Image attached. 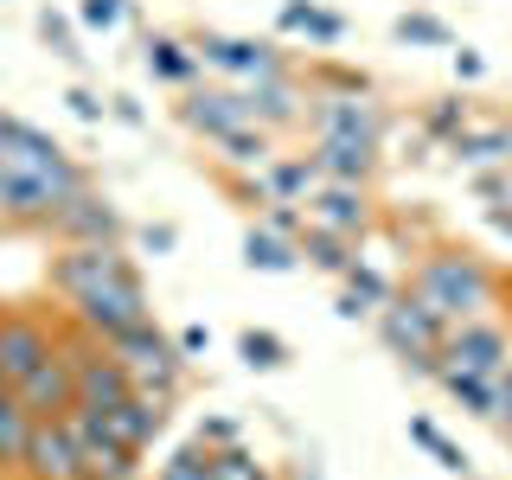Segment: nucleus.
I'll list each match as a JSON object with an SVG mask.
<instances>
[{"mask_svg":"<svg viewBox=\"0 0 512 480\" xmlns=\"http://www.w3.org/2000/svg\"><path fill=\"white\" fill-rule=\"evenodd\" d=\"M410 295L423 301L429 314L442 320V327H461V320H487L500 314L506 301V276L487 263V256L461 250V244H442L429 256H416L410 269Z\"/></svg>","mask_w":512,"mask_h":480,"instance_id":"nucleus-1","label":"nucleus"},{"mask_svg":"<svg viewBox=\"0 0 512 480\" xmlns=\"http://www.w3.org/2000/svg\"><path fill=\"white\" fill-rule=\"evenodd\" d=\"M64 308H71V320L84 333H96V340H116L122 327L154 320V301H148V288H141L135 263H122V269H109V276H96L90 288H77Z\"/></svg>","mask_w":512,"mask_h":480,"instance_id":"nucleus-2","label":"nucleus"},{"mask_svg":"<svg viewBox=\"0 0 512 480\" xmlns=\"http://www.w3.org/2000/svg\"><path fill=\"white\" fill-rule=\"evenodd\" d=\"M103 346L128 365L135 391H154V397H167V404H173V391H180V378H186V352H180V340H167L154 320H141V327H122L116 340H103Z\"/></svg>","mask_w":512,"mask_h":480,"instance_id":"nucleus-3","label":"nucleus"},{"mask_svg":"<svg viewBox=\"0 0 512 480\" xmlns=\"http://www.w3.org/2000/svg\"><path fill=\"white\" fill-rule=\"evenodd\" d=\"M90 180H58V173L45 167H26V160H13L0 148V218L13 224H52L64 199H77Z\"/></svg>","mask_w":512,"mask_h":480,"instance_id":"nucleus-4","label":"nucleus"},{"mask_svg":"<svg viewBox=\"0 0 512 480\" xmlns=\"http://www.w3.org/2000/svg\"><path fill=\"white\" fill-rule=\"evenodd\" d=\"M442 333H448V327L410 295V288H404V295H391V301L378 308V340L391 346L397 359H404V372H429V378H436V365H442Z\"/></svg>","mask_w":512,"mask_h":480,"instance_id":"nucleus-5","label":"nucleus"},{"mask_svg":"<svg viewBox=\"0 0 512 480\" xmlns=\"http://www.w3.org/2000/svg\"><path fill=\"white\" fill-rule=\"evenodd\" d=\"M442 365H461V372H480V378H500L506 365H512V327H506L500 314L448 327L442 333Z\"/></svg>","mask_w":512,"mask_h":480,"instance_id":"nucleus-6","label":"nucleus"},{"mask_svg":"<svg viewBox=\"0 0 512 480\" xmlns=\"http://www.w3.org/2000/svg\"><path fill=\"white\" fill-rule=\"evenodd\" d=\"M64 429H71L77 455H84V480H135V448H122L116 436H109V423L96 410H64Z\"/></svg>","mask_w":512,"mask_h":480,"instance_id":"nucleus-7","label":"nucleus"},{"mask_svg":"<svg viewBox=\"0 0 512 480\" xmlns=\"http://www.w3.org/2000/svg\"><path fill=\"white\" fill-rule=\"evenodd\" d=\"M52 352H58V327H45L39 314H0V378L7 384H26Z\"/></svg>","mask_w":512,"mask_h":480,"instance_id":"nucleus-8","label":"nucleus"},{"mask_svg":"<svg viewBox=\"0 0 512 480\" xmlns=\"http://www.w3.org/2000/svg\"><path fill=\"white\" fill-rule=\"evenodd\" d=\"M308 116H314V135H352L384 148V109L372 103V90H327L308 103Z\"/></svg>","mask_w":512,"mask_h":480,"instance_id":"nucleus-9","label":"nucleus"},{"mask_svg":"<svg viewBox=\"0 0 512 480\" xmlns=\"http://www.w3.org/2000/svg\"><path fill=\"white\" fill-rule=\"evenodd\" d=\"M192 52H199V71L212 64V71H224V77H244V84L288 71L276 45H256V39H224V32H199V39H192Z\"/></svg>","mask_w":512,"mask_h":480,"instance_id":"nucleus-10","label":"nucleus"},{"mask_svg":"<svg viewBox=\"0 0 512 480\" xmlns=\"http://www.w3.org/2000/svg\"><path fill=\"white\" fill-rule=\"evenodd\" d=\"M45 231H58L64 244H122V212L96 186H84L77 199L58 205V218L45 224Z\"/></svg>","mask_w":512,"mask_h":480,"instance_id":"nucleus-11","label":"nucleus"},{"mask_svg":"<svg viewBox=\"0 0 512 480\" xmlns=\"http://www.w3.org/2000/svg\"><path fill=\"white\" fill-rule=\"evenodd\" d=\"M20 468L32 480H84V455H77L71 429H64V416H39L26 436V461Z\"/></svg>","mask_w":512,"mask_h":480,"instance_id":"nucleus-12","label":"nucleus"},{"mask_svg":"<svg viewBox=\"0 0 512 480\" xmlns=\"http://www.w3.org/2000/svg\"><path fill=\"white\" fill-rule=\"evenodd\" d=\"M308 224L340 231V237H365L372 231V192L352 186V180H320L314 199H308Z\"/></svg>","mask_w":512,"mask_h":480,"instance_id":"nucleus-13","label":"nucleus"},{"mask_svg":"<svg viewBox=\"0 0 512 480\" xmlns=\"http://www.w3.org/2000/svg\"><path fill=\"white\" fill-rule=\"evenodd\" d=\"M314 186H320L314 154H276L269 167H256V180L244 186V199H256V205H308Z\"/></svg>","mask_w":512,"mask_h":480,"instance_id":"nucleus-14","label":"nucleus"},{"mask_svg":"<svg viewBox=\"0 0 512 480\" xmlns=\"http://www.w3.org/2000/svg\"><path fill=\"white\" fill-rule=\"evenodd\" d=\"M180 122L192 128V135H205V141H231L237 128H250V103H244V90H192L186 103H180Z\"/></svg>","mask_w":512,"mask_h":480,"instance_id":"nucleus-15","label":"nucleus"},{"mask_svg":"<svg viewBox=\"0 0 512 480\" xmlns=\"http://www.w3.org/2000/svg\"><path fill=\"white\" fill-rule=\"evenodd\" d=\"M244 103H250V122H256V128H269V135L308 116V90H301V84H295L288 71H276V77H256V84H244Z\"/></svg>","mask_w":512,"mask_h":480,"instance_id":"nucleus-16","label":"nucleus"},{"mask_svg":"<svg viewBox=\"0 0 512 480\" xmlns=\"http://www.w3.org/2000/svg\"><path fill=\"white\" fill-rule=\"evenodd\" d=\"M378 141H352V135H314V167H320V180H352V186H365L378 173Z\"/></svg>","mask_w":512,"mask_h":480,"instance_id":"nucleus-17","label":"nucleus"},{"mask_svg":"<svg viewBox=\"0 0 512 480\" xmlns=\"http://www.w3.org/2000/svg\"><path fill=\"white\" fill-rule=\"evenodd\" d=\"M103 423H109V436H116L122 448H135V455H141V448H148V442L160 436V429H167V397H154V391H135L128 404H116V410H109Z\"/></svg>","mask_w":512,"mask_h":480,"instance_id":"nucleus-18","label":"nucleus"},{"mask_svg":"<svg viewBox=\"0 0 512 480\" xmlns=\"http://www.w3.org/2000/svg\"><path fill=\"white\" fill-rule=\"evenodd\" d=\"M20 397H26V410L32 416H64V410H77V378H71V359L64 352H52V359L39 365L26 384H20Z\"/></svg>","mask_w":512,"mask_h":480,"instance_id":"nucleus-19","label":"nucleus"},{"mask_svg":"<svg viewBox=\"0 0 512 480\" xmlns=\"http://www.w3.org/2000/svg\"><path fill=\"white\" fill-rule=\"evenodd\" d=\"M448 154L468 160V167H512V122H487V128H461L455 141H448Z\"/></svg>","mask_w":512,"mask_h":480,"instance_id":"nucleus-20","label":"nucleus"},{"mask_svg":"<svg viewBox=\"0 0 512 480\" xmlns=\"http://www.w3.org/2000/svg\"><path fill=\"white\" fill-rule=\"evenodd\" d=\"M32 423H39V416L26 410L20 384L0 378V468H20V461H26V436H32Z\"/></svg>","mask_w":512,"mask_h":480,"instance_id":"nucleus-21","label":"nucleus"},{"mask_svg":"<svg viewBox=\"0 0 512 480\" xmlns=\"http://www.w3.org/2000/svg\"><path fill=\"white\" fill-rule=\"evenodd\" d=\"M436 378H442V391L455 397L468 416H500V378H480V372H461V365H436Z\"/></svg>","mask_w":512,"mask_h":480,"instance_id":"nucleus-22","label":"nucleus"},{"mask_svg":"<svg viewBox=\"0 0 512 480\" xmlns=\"http://www.w3.org/2000/svg\"><path fill=\"white\" fill-rule=\"evenodd\" d=\"M244 263L263 269V276H288V269L301 263V244L282 237V231H269V224H250L244 231Z\"/></svg>","mask_w":512,"mask_h":480,"instance_id":"nucleus-23","label":"nucleus"},{"mask_svg":"<svg viewBox=\"0 0 512 480\" xmlns=\"http://www.w3.org/2000/svg\"><path fill=\"white\" fill-rule=\"evenodd\" d=\"M141 58H148V71L160 84H192V77H199V52H192L186 39H173V32H154V39L141 45Z\"/></svg>","mask_w":512,"mask_h":480,"instance_id":"nucleus-24","label":"nucleus"},{"mask_svg":"<svg viewBox=\"0 0 512 480\" xmlns=\"http://www.w3.org/2000/svg\"><path fill=\"white\" fill-rule=\"evenodd\" d=\"M282 32H308L314 45H340L346 39V20L327 7H314V0H288L282 7Z\"/></svg>","mask_w":512,"mask_h":480,"instance_id":"nucleus-25","label":"nucleus"},{"mask_svg":"<svg viewBox=\"0 0 512 480\" xmlns=\"http://www.w3.org/2000/svg\"><path fill=\"white\" fill-rule=\"evenodd\" d=\"M301 244V256H308L314 269H327V276H346L359 256H352V237H340V231H320V224H308V231L295 237Z\"/></svg>","mask_w":512,"mask_h":480,"instance_id":"nucleus-26","label":"nucleus"},{"mask_svg":"<svg viewBox=\"0 0 512 480\" xmlns=\"http://www.w3.org/2000/svg\"><path fill=\"white\" fill-rule=\"evenodd\" d=\"M218 148H224V160H237V167H269V160H276V141H269V128H237V135L231 141H218Z\"/></svg>","mask_w":512,"mask_h":480,"instance_id":"nucleus-27","label":"nucleus"},{"mask_svg":"<svg viewBox=\"0 0 512 480\" xmlns=\"http://www.w3.org/2000/svg\"><path fill=\"white\" fill-rule=\"evenodd\" d=\"M237 352H244V365H256V372H282V365H288V346H282L269 327H244Z\"/></svg>","mask_w":512,"mask_h":480,"instance_id":"nucleus-28","label":"nucleus"},{"mask_svg":"<svg viewBox=\"0 0 512 480\" xmlns=\"http://www.w3.org/2000/svg\"><path fill=\"white\" fill-rule=\"evenodd\" d=\"M340 282H346V295H359V308H365V314H378V308H384V301H391V295H397V288H391V282H384V276H378V269H372V263H352V269H346V276H340Z\"/></svg>","mask_w":512,"mask_h":480,"instance_id":"nucleus-29","label":"nucleus"},{"mask_svg":"<svg viewBox=\"0 0 512 480\" xmlns=\"http://www.w3.org/2000/svg\"><path fill=\"white\" fill-rule=\"evenodd\" d=\"M410 442H423V448H429V455H436V461H442V468H448V474H468V455H461V448H455V442H448V436H442V429H436V423H429V416H410Z\"/></svg>","mask_w":512,"mask_h":480,"instance_id":"nucleus-30","label":"nucleus"},{"mask_svg":"<svg viewBox=\"0 0 512 480\" xmlns=\"http://www.w3.org/2000/svg\"><path fill=\"white\" fill-rule=\"evenodd\" d=\"M154 480H212V448L192 442V448H180V455H167Z\"/></svg>","mask_w":512,"mask_h":480,"instance_id":"nucleus-31","label":"nucleus"},{"mask_svg":"<svg viewBox=\"0 0 512 480\" xmlns=\"http://www.w3.org/2000/svg\"><path fill=\"white\" fill-rule=\"evenodd\" d=\"M397 39L404 45H455V32H448L436 13H397Z\"/></svg>","mask_w":512,"mask_h":480,"instance_id":"nucleus-32","label":"nucleus"},{"mask_svg":"<svg viewBox=\"0 0 512 480\" xmlns=\"http://www.w3.org/2000/svg\"><path fill=\"white\" fill-rule=\"evenodd\" d=\"M423 128H429V135H442V141H455L461 128H468V103H461V96H442V103H429V109H423Z\"/></svg>","mask_w":512,"mask_h":480,"instance_id":"nucleus-33","label":"nucleus"},{"mask_svg":"<svg viewBox=\"0 0 512 480\" xmlns=\"http://www.w3.org/2000/svg\"><path fill=\"white\" fill-rule=\"evenodd\" d=\"M212 480H269L263 468H256V461L244 455V448H212Z\"/></svg>","mask_w":512,"mask_h":480,"instance_id":"nucleus-34","label":"nucleus"},{"mask_svg":"<svg viewBox=\"0 0 512 480\" xmlns=\"http://www.w3.org/2000/svg\"><path fill=\"white\" fill-rule=\"evenodd\" d=\"M122 13H128V0H84V7H77V20H84L90 32H116Z\"/></svg>","mask_w":512,"mask_h":480,"instance_id":"nucleus-35","label":"nucleus"},{"mask_svg":"<svg viewBox=\"0 0 512 480\" xmlns=\"http://www.w3.org/2000/svg\"><path fill=\"white\" fill-rule=\"evenodd\" d=\"M263 224H269V231H282V237H301V231H308V205H269Z\"/></svg>","mask_w":512,"mask_h":480,"instance_id":"nucleus-36","label":"nucleus"},{"mask_svg":"<svg viewBox=\"0 0 512 480\" xmlns=\"http://www.w3.org/2000/svg\"><path fill=\"white\" fill-rule=\"evenodd\" d=\"M39 32H45V39H52V45H58V52H64V58H77V45H71V26H64V20H58V13H39Z\"/></svg>","mask_w":512,"mask_h":480,"instance_id":"nucleus-37","label":"nucleus"},{"mask_svg":"<svg viewBox=\"0 0 512 480\" xmlns=\"http://www.w3.org/2000/svg\"><path fill=\"white\" fill-rule=\"evenodd\" d=\"M199 442H205V448H231V442H237V423H224V416H205Z\"/></svg>","mask_w":512,"mask_h":480,"instance_id":"nucleus-38","label":"nucleus"},{"mask_svg":"<svg viewBox=\"0 0 512 480\" xmlns=\"http://www.w3.org/2000/svg\"><path fill=\"white\" fill-rule=\"evenodd\" d=\"M173 244H180V231H173V224H148V231H141V250H154V256H167Z\"/></svg>","mask_w":512,"mask_h":480,"instance_id":"nucleus-39","label":"nucleus"},{"mask_svg":"<svg viewBox=\"0 0 512 480\" xmlns=\"http://www.w3.org/2000/svg\"><path fill=\"white\" fill-rule=\"evenodd\" d=\"M455 77H461V84H480V77H487V58L461 45V52H455Z\"/></svg>","mask_w":512,"mask_h":480,"instance_id":"nucleus-40","label":"nucleus"},{"mask_svg":"<svg viewBox=\"0 0 512 480\" xmlns=\"http://www.w3.org/2000/svg\"><path fill=\"white\" fill-rule=\"evenodd\" d=\"M64 103H71V116H84V122H103V103H96L90 90H64Z\"/></svg>","mask_w":512,"mask_h":480,"instance_id":"nucleus-41","label":"nucleus"},{"mask_svg":"<svg viewBox=\"0 0 512 480\" xmlns=\"http://www.w3.org/2000/svg\"><path fill=\"white\" fill-rule=\"evenodd\" d=\"M180 352H186V359H199V352H212V327H186V333H180Z\"/></svg>","mask_w":512,"mask_h":480,"instance_id":"nucleus-42","label":"nucleus"},{"mask_svg":"<svg viewBox=\"0 0 512 480\" xmlns=\"http://www.w3.org/2000/svg\"><path fill=\"white\" fill-rule=\"evenodd\" d=\"M500 410H512V365L500 372ZM493 423H500V416H493Z\"/></svg>","mask_w":512,"mask_h":480,"instance_id":"nucleus-43","label":"nucleus"},{"mask_svg":"<svg viewBox=\"0 0 512 480\" xmlns=\"http://www.w3.org/2000/svg\"><path fill=\"white\" fill-rule=\"evenodd\" d=\"M500 436H506V442H512V410H500Z\"/></svg>","mask_w":512,"mask_h":480,"instance_id":"nucleus-44","label":"nucleus"}]
</instances>
